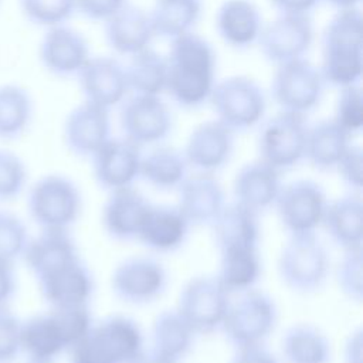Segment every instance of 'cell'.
I'll return each mask as SVG.
<instances>
[{"label": "cell", "instance_id": "6da1fadb", "mask_svg": "<svg viewBox=\"0 0 363 363\" xmlns=\"http://www.w3.org/2000/svg\"><path fill=\"white\" fill-rule=\"evenodd\" d=\"M166 58V92L182 108L206 104L216 84V52L211 44L190 31L170 40Z\"/></svg>", "mask_w": 363, "mask_h": 363}, {"label": "cell", "instance_id": "7a4b0ae2", "mask_svg": "<svg viewBox=\"0 0 363 363\" xmlns=\"http://www.w3.org/2000/svg\"><path fill=\"white\" fill-rule=\"evenodd\" d=\"M318 68L325 84L332 86L359 84L363 68V17L357 7L337 10L328 21Z\"/></svg>", "mask_w": 363, "mask_h": 363}, {"label": "cell", "instance_id": "3957f363", "mask_svg": "<svg viewBox=\"0 0 363 363\" xmlns=\"http://www.w3.org/2000/svg\"><path fill=\"white\" fill-rule=\"evenodd\" d=\"M208 102L216 113V121L233 133L257 126L267 109L264 89L247 75H233L216 82Z\"/></svg>", "mask_w": 363, "mask_h": 363}, {"label": "cell", "instance_id": "277c9868", "mask_svg": "<svg viewBox=\"0 0 363 363\" xmlns=\"http://www.w3.org/2000/svg\"><path fill=\"white\" fill-rule=\"evenodd\" d=\"M329 271V257L315 233L292 234L278 258V274L292 291L309 294L319 289Z\"/></svg>", "mask_w": 363, "mask_h": 363}, {"label": "cell", "instance_id": "5b68a950", "mask_svg": "<svg viewBox=\"0 0 363 363\" xmlns=\"http://www.w3.org/2000/svg\"><path fill=\"white\" fill-rule=\"evenodd\" d=\"M27 208L41 230L67 231L81 211V194L65 176L47 174L30 189Z\"/></svg>", "mask_w": 363, "mask_h": 363}, {"label": "cell", "instance_id": "8992f818", "mask_svg": "<svg viewBox=\"0 0 363 363\" xmlns=\"http://www.w3.org/2000/svg\"><path fill=\"white\" fill-rule=\"evenodd\" d=\"M277 318L274 301L261 291L248 289L237 301H230L220 329L237 349L259 346L274 330Z\"/></svg>", "mask_w": 363, "mask_h": 363}, {"label": "cell", "instance_id": "52a82bcc", "mask_svg": "<svg viewBox=\"0 0 363 363\" xmlns=\"http://www.w3.org/2000/svg\"><path fill=\"white\" fill-rule=\"evenodd\" d=\"M306 116L279 111L267 119L258 135L259 160L265 162L279 173L296 166L305 159Z\"/></svg>", "mask_w": 363, "mask_h": 363}, {"label": "cell", "instance_id": "ba28073f", "mask_svg": "<svg viewBox=\"0 0 363 363\" xmlns=\"http://www.w3.org/2000/svg\"><path fill=\"white\" fill-rule=\"evenodd\" d=\"M325 81L306 58L277 65L271 81V96L281 111L305 115L322 99Z\"/></svg>", "mask_w": 363, "mask_h": 363}, {"label": "cell", "instance_id": "9c48e42d", "mask_svg": "<svg viewBox=\"0 0 363 363\" xmlns=\"http://www.w3.org/2000/svg\"><path fill=\"white\" fill-rule=\"evenodd\" d=\"M228 305L230 292L217 277H196L182 288L177 312L196 335H207L221 328Z\"/></svg>", "mask_w": 363, "mask_h": 363}, {"label": "cell", "instance_id": "30bf717a", "mask_svg": "<svg viewBox=\"0 0 363 363\" xmlns=\"http://www.w3.org/2000/svg\"><path fill=\"white\" fill-rule=\"evenodd\" d=\"M313 41L308 14H279L262 26L257 44L262 57L277 65L305 58Z\"/></svg>", "mask_w": 363, "mask_h": 363}, {"label": "cell", "instance_id": "8fae6325", "mask_svg": "<svg viewBox=\"0 0 363 363\" xmlns=\"http://www.w3.org/2000/svg\"><path fill=\"white\" fill-rule=\"evenodd\" d=\"M274 206L291 235L309 234L322 224L328 200L318 183L301 179L281 186Z\"/></svg>", "mask_w": 363, "mask_h": 363}, {"label": "cell", "instance_id": "7c38bea8", "mask_svg": "<svg viewBox=\"0 0 363 363\" xmlns=\"http://www.w3.org/2000/svg\"><path fill=\"white\" fill-rule=\"evenodd\" d=\"M119 123L123 138L140 147L162 142L169 135L173 119L160 96L132 95L121 104Z\"/></svg>", "mask_w": 363, "mask_h": 363}, {"label": "cell", "instance_id": "4fadbf2b", "mask_svg": "<svg viewBox=\"0 0 363 363\" xmlns=\"http://www.w3.org/2000/svg\"><path fill=\"white\" fill-rule=\"evenodd\" d=\"M113 294L123 302L143 305L155 301L166 286V271L149 257L123 259L112 272Z\"/></svg>", "mask_w": 363, "mask_h": 363}, {"label": "cell", "instance_id": "5bb4252c", "mask_svg": "<svg viewBox=\"0 0 363 363\" xmlns=\"http://www.w3.org/2000/svg\"><path fill=\"white\" fill-rule=\"evenodd\" d=\"M89 159L96 182L111 191L132 187L139 177L140 147L126 138H109Z\"/></svg>", "mask_w": 363, "mask_h": 363}, {"label": "cell", "instance_id": "9a60e30c", "mask_svg": "<svg viewBox=\"0 0 363 363\" xmlns=\"http://www.w3.org/2000/svg\"><path fill=\"white\" fill-rule=\"evenodd\" d=\"M75 77L84 101L108 111L129 92L125 67L112 57H89Z\"/></svg>", "mask_w": 363, "mask_h": 363}, {"label": "cell", "instance_id": "2e32d148", "mask_svg": "<svg viewBox=\"0 0 363 363\" xmlns=\"http://www.w3.org/2000/svg\"><path fill=\"white\" fill-rule=\"evenodd\" d=\"M89 57L86 40L65 24L47 28L38 48L41 65L62 78L77 75Z\"/></svg>", "mask_w": 363, "mask_h": 363}, {"label": "cell", "instance_id": "e0dca14e", "mask_svg": "<svg viewBox=\"0 0 363 363\" xmlns=\"http://www.w3.org/2000/svg\"><path fill=\"white\" fill-rule=\"evenodd\" d=\"M234 149V133L218 121L197 125L186 142L183 155L196 172L213 173L223 167Z\"/></svg>", "mask_w": 363, "mask_h": 363}, {"label": "cell", "instance_id": "ac0fdd59", "mask_svg": "<svg viewBox=\"0 0 363 363\" xmlns=\"http://www.w3.org/2000/svg\"><path fill=\"white\" fill-rule=\"evenodd\" d=\"M111 138L108 109L84 101L65 118L64 142L77 156L91 157Z\"/></svg>", "mask_w": 363, "mask_h": 363}, {"label": "cell", "instance_id": "d6986e66", "mask_svg": "<svg viewBox=\"0 0 363 363\" xmlns=\"http://www.w3.org/2000/svg\"><path fill=\"white\" fill-rule=\"evenodd\" d=\"M177 189V208L189 225H210L225 204L223 187L213 173L187 174Z\"/></svg>", "mask_w": 363, "mask_h": 363}, {"label": "cell", "instance_id": "ffe728a7", "mask_svg": "<svg viewBox=\"0 0 363 363\" xmlns=\"http://www.w3.org/2000/svg\"><path fill=\"white\" fill-rule=\"evenodd\" d=\"M37 281L43 298L52 308L88 305L94 292V278L79 258Z\"/></svg>", "mask_w": 363, "mask_h": 363}, {"label": "cell", "instance_id": "44dd1931", "mask_svg": "<svg viewBox=\"0 0 363 363\" xmlns=\"http://www.w3.org/2000/svg\"><path fill=\"white\" fill-rule=\"evenodd\" d=\"M104 37L108 47L121 55L130 57L147 48L155 37L149 13L126 3L104 21Z\"/></svg>", "mask_w": 363, "mask_h": 363}, {"label": "cell", "instance_id": "7402d4cb", "mask_svg": "<svg viewBox=\"0 0 363 363\" xmlns=\"http://www.w3.org/2000/svg\"><path fill=\"white\" fill-rule=\"evenodd\" d=\"M214 24L220 38L237 50L255 44L264 26L259 10L250 0L223 1L216 13Z\"/></svg>", "mask_w": 363, "mask_h": 363}, {"label": "cell", "instance_id": "603a6c76", "mask_svg": "<svg viewBox=\"0 0 363 363\" xmlns=\"http://www.w3.org/2000/svg\"><path fill=\"white\" fill-rule=\"evenodd\" d=\"M149 207L150 203L132 187L111 191L102 208L105 231L115 240L136 238Z\"/></svg>", "mask_w": 363, "mask_h": 363}, {"label": "cell", "instance_id": "cb8c5ba5", "mask_svg": "<svg viewBox=\"0 0 363 363\" xmlns=\"http://www.w3.org/2000/svg\"><path fill=\"white\" fill-rule=\"evenodd\" d=\"M279 189V172L259 159L244 164L233 184L235 201L255 213L274 206Z\"/></svg>", "mask_w": 363, "mask_h": 363}, {"label": "cell", "instance_id": "d4e9b609", "mask_svg": "<svg viewBox=\"0 0 363 363\" xmlns=\"http://www.w3.org/2000/svg\"><path fill=\"white\" fill-rule=\"evenodd\" d=\"M37 279L78 259L77 245L64 230H41L21 255Z\"/></svg>", "mask_w": 363, "mask_h": 363}, {"label": "cell", "instance_id": "484cf974", "mask_svg": "<svg viewBox=\"0 0 363 363\" xmlns=\"http://www.w3.org/2000/svg\"><path fill=\"white\" fill-rule=\"evenodd\" d=\"M189 227L177 206L150 204L136 238L152 251L169 252L184 242Z\"/></svg>", "mask_w": 363, "mask_h": 363}, {"label": "cell", "instance_id": "4316f807", "mask_svg": "<svg viewBox=\"0 0 363 363\" xmlns=\"http://www.w3.org/2000/svg\"><path fill=\"white\" fill-rule=\"evenodd\" d=\"M322 225L343 250L362 247L363 201L359 193H350L328 203Z\"/></svg>", "mask_w": 363, "mask_h": 363}, {"label": "cell", "instance_id": "83f0119b", "mask_svg": "<svg viewBox=\"0 0 363 363\" xmlns=\"http://www.w3.org/2000/svg\"><path fill=\"white\" fill-rule=\"evenodd\" d=\"M258 213L234 201L224 204L210 224L220 251L237 247H257L259 237Z\"/></svg>", "mask_w": 363, "mask_h": 363}, {"label": "cell", "instance_id": "f1b7e54d", "mask_svg": "<svg viewBox=\"0 0 363 363\" xmlns=\"http://www.w3.org/2000/svg\"><path fill=\"white\" fill-rule=\"evenodd\" d=\"M350 136L333 118L308 128L305 159L318 170L335 169L350 146Z\"/></svg>", "mask_w": 363, "mask_h": 363}, {"label": "cell", "instance_id": "f546056e", "mask_svg": "<svg viewBox=\"0 0 363 363\" xmlns=\"http://www.w3.org/2000/svg\"><path fill=\"white\" fill-rule=\"evenodd\" d=\"M20 347L28 360L52 363L55 357L67 350V343L52 315L45 313L21 323Z\"/></svg>", "mask_w": 363, "mask_h": 363}, {"label": "cell", "instance_id": "4dcf8cb0", "mask_svg": "<svg viewBox=\"0 0 363 363\" xmlns=\"http://www.w3.org/2000/svg\"><path fill=\"white\" fill-rule=\"evenodd\" d=\"M201 10V0H156L149 11L153 35L173 40L193 31Z\"/></svg>", "mask_w": 363, "mask_h": 363}, {"label": "cell", "instance_id": "1f68e13d", "mask_svg": "<svg viewBox=\"0 0 363 363\" xmlns=\"http://www.w3.org/2000/svg\"><path fill=\"white\" fill-rule=\"evenodd\" d=\"M187 169L189 164L183 152L169 146H157L142 156L139 177L155 189L172 190L177 189L186 179Z\"/></svg>", "mask_w": 363, "mask_h": 363}, {"label": "cell", "instance_id": "d6a6232c", "mask_svg": "<svg viewBox=\"0 0 363 363\" xmlns=\"http://www.w3.org/2000/svg\"><path fill=\"white\" fill-rule=\"evenodd\" d=\"M125 74L132 95L160 96L166 92V58L149 47L129 57Z\"/></svg>", "mask_w": 363, "mask_h": 363}, {"label": "cell", "instance_id": "836d02e7", "mask_svg": "<svg viewBox=\"0 0 363 363\" xmlns=\"http://www.w3.org/2000/svg\"><path fill=\"white\" fill-rule=\"evenodd\" d=\"M286 363H328L330 343L326 335L311 323L291 326L281 342Z\"/></svg>", "mask_w": 363, "mask_h": 363}, {"label": "cell", "instance_id": "e575fe53", "mask_svg": "<svg viewBox=\"0 0 363 363\" xmlns=\"http://www.w3.org/2000/svg\"><path fill=\"white\" fill-rule=\"evenodd\" d=\"M221 252L218 281L231 292L252 289L261 274V258L257 247H237Z\"/></svg>", "mask_w": 363, "mask_h": 363}, {"label": "cell", "instance_id": "d590c367", "mask_svg": "<svg viewBox=\"0 0 363 363\" xmlns=\"http://www.w3.org/2000/svg\"><path fill=\"white\" fill-rule=\"evenodd\" d=\"M194 336V330L177 309L160 312L152 325L153 350L176 362L189 353Z\"/></svg>", "mask_w": 363, "mask_h": 363}, {"label": "cell", "instance_id": "8d00e7d4", "mask_svg": "<svg viewBox=\"0 0 363 363\" xmlns=\"http://www.w3.org/2000/svg\"><path fill=\"white\" fill-rule=\"evenodd\" d=\"M34 104L28 91L16 84L0 86V139H18L28 128Z\"/></svg>", "mask_w": 363, "mask_h": 363}, {"label": "cell", "instance_id": "74e56055", "mask_svg": "<svg viewBox=\"0 0 363 363\" xmlns=\"http://www.w3.org/2000/svg\"><path fill=\"white\" fill-rule=\"evenodd\" d=\"M108 342L118 363H130L143 350V335L139 325L130 318L115 315L95 325Z\"/></svg>", "mask_w": 363, "mask_h": 363}, {"label": "cell", "instance_id": "f35d334b", "mask_svg": "<svg viewBox=\"0 0 363 363\" xmlns=\"http://www.w3.org/2000/svg\"><path fill=\"white\" fill-rule=\"evenodd\" d=\"M23 16L35 26L55 27L65 24L77 11V0H20Z\"/></svg>", "mask_w": 363, "mask_h": 363}, {"label": "cell", "instance_id": "ab89813d", "mask_svg": "<svg viewBox=\"0 0 363 363\" xmlns=\"http://www.w3.org/2000/svg\"><path fill=\"white\" fill-rule=\"evenodd\" d=\"M333 119L349 135L360 132L363 126V94L359 84L339 88Z\"/></svg>", "mask_w": 363, "mask_h": 363}, {"label": "cell", "instance_id": "60d3db41", "mask_svg": "<svg viewBox=\"0 0 363 363\" xmlns=\"http://www.w3.org/2000/svg\"><path fill=\"white\" fill-rule=\"evenodd\" d=\"M340 291L352 301L363 298V251L362 247L345 250L336 272Z\"/></svg>", "mask_w": 363, "mask_h": 363}, {"label": "cell", "instance_id": "b9f144b4", "mask_svg": "<svg viewBox=\"0 0 363 363\" xmlns=\"http://www.w3.org/2000/svg\"><path fill=\"white\" fill-rule=\"evenodd\" d=\"M50 313L61 330V335L67 343V350L69 346L84 337L94 326L92 316L86 305L52 308Z\"/></svg>", "mask_w": 363, "mask_h": 363}, {"label": "cell", "instance_id": "7bdbcfd3", "mask_svg": "<svg viewBox=\"0 0 363 363\" xmlns=\"http://www.w3.org/2000/svg\"><path fill=\"white\" fill-rule=\"evenodd\" d=\"M68 352L71 363H118L113 350L95 329V325L84 337L69 346Z\"/></svg>", "mask_w": 363, "mask_h": 363}, {"label": "cell", "instance_id": "ee69618b", "mask_svg": "<svg viewBox=\"0 0 363 363\" xmlns=\"http://www.w3.org/2000/svg\"><path fill=\"white\" fill-rule=\"evenodd\" d=\"M27 182V167L13 152L0 149V201L20 196Z\"/></svg>", "mask_w": 363, "mask_h": 363}, {"label": "cell", "instance_id": "f6af8a7d", "mask_svg": "<svg viewBox=\"0 0 363 363\" xmlns=\"http://www.w3.org/2000/svg\"><path fill=\"white\" fill-rule=\"evenodd\" d=\"M28 242L24 223L11 213L0 211V258L16 261Z\"/></svg>", "mask_w": 363, "mask_h": 363}, {"label": "cell", "instance_id": "bcb514c9", "mask_svg": "<svg viewBox=\"0 0 363 363\" xmlns=\"http://www.w3.org/2000/svg\"><path fill=\"white\" fill-rule=\"evenodd\" d=\"M21 322L6 306L0 308V363H11L21 353Z\"/></svg>", "mask_w": 363, "mask_h": 363}, {"label": "cell", "instance_id": "7dc6e473", "mask_svg": "<svg viewBox=\"0 0 363 363\" xmlns=\"http://www.w3.org/2000/svg\"><path fill=\"white\" fill-rule=\"evenodd\" d=\"M340 179L354 190V193H359L363 184V150L360 146L350 145L347 150L343 153L340 160L337 162L335 167Z\"/></svg>", "mask_w": 363, "mask_h": 363}, {"label": "cell", "instance_id": "c3c4849f", "mask_svg": "<svg viewBox=\"0 0 363 363\" xmlns=\"http://www.w3.org/2000/svg\"><path fill=\"white\" fill-rule=\"evenodd\" d=\"M126 3V0H77V11L89 20L104 23Z\"/></svg>", "mask_w": 363, "mask_h": 363}, {"label": "cell", "instance_id": "681fc988", "mask_svg": "<svg viewBox=\"0 0 363 363\" xmlns=\"http://www.w3.org/2000/svg\"><path fill=\"white\" fill-rule=\"evenodd\" d=\"M17 289V279L14 262L0 258V308L6 306L14 296Z\"/></svg>", "mask_w": 363, "mask_h": 363}, {"label": "cell", "instance_id": "f907efd6", "mask_svg": "<svg viewBox=\"0 0 363 363\" xmlns=\"http://www.w3.org/2000/svg\"><path fill=\"white\" fill-rule=\"evenodd\" d=\"M230 363H278V360L264 349L262 345H259L237 349V353L233 356Z\"/></svg>", "mask_w": 363, "mask_h": 363}, {"label": "cell", "instance_id": "816d5d0a", "mask_svg": "<svg viewBox=\"0 0 363 363\" xmlns=\"http://www.w3.org/2000/svg\"><path fill=\"white\" fill-rule=\"evenodd\" d=\"M279 14H308L320 0H268Z\"/></svg>", "mask_w": 363, "mask_h": 363}, {"label": "cell", "instance_id": "f5cc1de1", "mask_svg": "<svg viewBox=\"0 0 363 363\" xmlns=\"http://www.w3.org/2000/svg\"><path fill=\"white\" fill-rule=\"evenodd\" d=\"M363 332L357 329L353 332L345 347V360L346 363H363Z\"/></svg>", "mask_w": 363, "mask_h": 363}, {"label": "cell", "instance_id": "db71d44e", "mask_svg": "<svg viewBox=\"0 0 363 363\" xmlns=\"http://www.w3.org/2000/svg\"><path fill=\"white\" fill-rule=\"evenodd\" d=\"M130 363H177L176 360L170 359V357H166L163 354H160L159 352L156 350H142L139 356H136Z\"/></svg>", "mask_w": 363, "mask_h": 363}, {"label": "cell", "instance_id": "11a10c76", "mask_svg": "<svg viewBox=\"0 0 363 363\" xmlns=\"http://www.w3.org/2000/svg\"><path fill=\"white\" fill-rule=\"evenodd\" d=\"M325 1L336 7L337 10H345V9H356L362 0H325Z\"/></svg>", "mask_w": 363, "mask_h": 363}, {"label": "cell", "instance_id": "9f6ffc18", "mask_svg": "<svg viewBox=\"0 0 363 363\" xmlns=\"http://www.w3.org/2000/svg\"><path fill=\"white\" fill-rule=\"evenodd\" d=\"M27 363H45V362H35V360H28Z\"/></svg>", "mask_w": 363, "mask_h": 363}]
</instances>
